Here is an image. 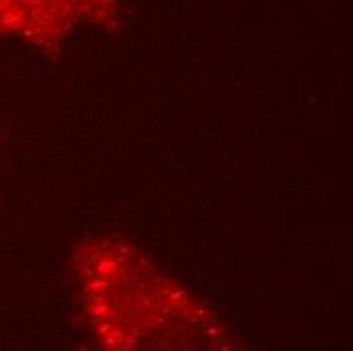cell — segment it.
<instances>
[{
  "instance_id": "1",
  "label": "cell",
  "mask_w": 353,
  "mask_h": 351,
  "mask_svg": "<svg viewBox=\"0 0 353 351\" xmlns=\"http://www.w3.org/2000/svg\"><path fill=\"white\" fill-rule=\"evenodd\" d=\"M112 0H0V33L41 49H55L71 29L102 17Z\"/></svg>"
}]
</instances>
